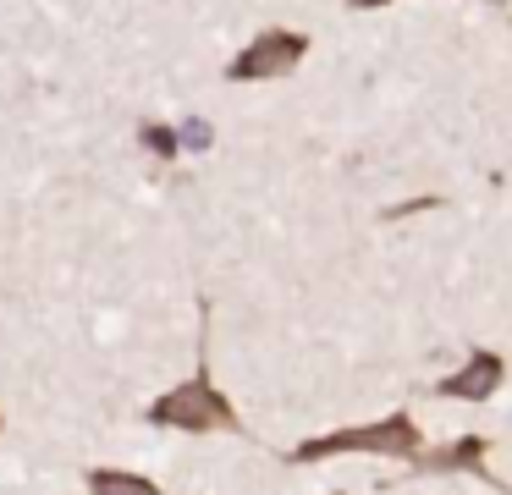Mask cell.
I'll return each instance as SVG.
<instances>
[{
	"mask_svg": "<svg viewBox=\"0 0 512 495\" xmlns=\"http://www.w3.org/2000/svg\"><path fill=\"white\" fill-rule=\"evenodd\" d=\"M303 55H309V33L259 28L254 39L226 61V77H232V83H281V77H292L303 66Z\"/></svg>",
	"mask_w": 512,
	"mask_h": 495,
	"instance_id": "cell-3",
	"label": "cell"
},
{
	"mask_svg": "<svg viewBox=\"0 0 512 495\" xmlns=\"http://www.w3.org/2000/svg\"><path fill=\"white\" fill-rule=\"evenodd\" d=\"M485 451H490L485 435H463V440H452V446H441V451H419L413 468H419V473H474V479L490 484Z\"/></svg>",
	"mask_w": 512,
	"mask_h": 495,
	"instance_id": "cell-5",
	"label": "cell"
},
{
	"mask_svg": "<svg viewBox=\"0 0 512 495\" xmlns=\"http://www.w3.org/2000/svg\"><path fill=\"white\" fill-rule=\"evenodd\" d=\"M177 132H182V149H210V143H215V127L204 116H188Z\"/></svg>",
	"mask_w": 512,
	"mask_h": 495,
	"instance_id": "cell-8",
	"label": "cell"
},
{
	"mask_svg": "<svg viewBox=\"0 0 512 495\" xmlns=\"http://www.w3.org/2000/svg\"><path fill=\"white\" fill-rule=\"evenodd\" d=\"M501 385H507V363H501V352L474 347L441 385H435V396H446V402H490Z\"/></svg>",
	"mask_w": 512,
	"mask_h": 495,
	"instance_id": "cell-4",
	"label": "cell"
},
{
	"mask_svg": "<svg viewBox=\"0 0 512 495\" xmlns=\"http://www.w3.org/2000/svg\"><path fill=\"white\" fill-rule=\"evenodd\" d=\"M149 424L182 429V435H215V429H243V418H237V407L221 396V385L199 369L193 380H177L166 396L149 402Z\"/></svg>",
	"mask_w": 512,
	"mask_h": 495,
	"instance_id": "cell-2",
	"label": "cell"
},
{
	"mask_svg": "<svg viewBox=\"0 0 512 495\" xmlns=\"http://www.w3.org/2000/svg\"><path fill=\"white\" fill-rule=\"evenodd\" d=\"M386 6H397V0H347V11H386Z\"/></svg>",
	"mask_w": 512,
	"mask_h": 495,
	"instance_id": "cell-9",
	"label": "cell"
},
{
	"mask_svg": "<svg viewBox=\"0 0 512 495\" xmlns=\"http://www.w3.org/2000/svg\"><path fill=\"white\" fill-rule=\"evenodd\" d=\"M424 451V429L413 413H386L375 424H347L331 435H314L292 451V462H331V457H402L413 462Z\"/></svg>",
	"mask_w": 512,
	"mask_h": 495,
	"instance_id": "cell-1",
	"label": "cell"
},
{
	"mask_svg": "<svg viewBox=\"0 0 512 495\" xmlns=\"http://www.w3.org/2000/svg\"><path fill=\"white\" fill-rule=\"evenodd\" d=\"M89 490L94 495H166L155 479L127 473V468H89Z\"/></svg>",
	"mask_w": 512,
	"mask_h": 495,
	"instance_id": "cell-6",
	"label": "cell"
},
{
	"mask_svg": "<svg viewBox=\"0 0 512 495\" xmlns=\"http://www.w3.org/2000/svg\"><path fill=\"white\" fill-rule=\"evenodd\" d=\"M144 149H155L160 160H171V154L182 149V132H171V127H160V121H144Z\"/></svg>",
	"mask_w": 512,
	"mask_h": 495,
	"instance_id": "cell-7",
	"label": "cell"
}]
</instances>
